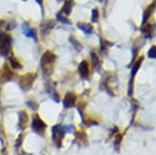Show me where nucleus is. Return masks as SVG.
I'll list each match as a JSON object with an SVG mask.
<instances>
[{"label":"nucleus","mask_w":156,"mask_h":155,"mask_svg":"<svg viewBox=\"0 0 156 155\" xmlns=\"http://www.w3.org/2000/svg\"><path fill=\"white\" fill-rule=\"evenodd\" d=\"M32 128L36 133L43 134L44 131L46 130V124L38 115H35L33 118V122H32Z\"/></svg>","instance_id":"f257e3e1"},{"label":"nucleus","mask_w":156,"mask_h":155,"mask_svg":"<svg viewBox=\"0 0 156 155\" xmlns=\"http://www.w3.org/2000/svg\"><path fill=\"white\" fill-rule=\"evenodd\" d=\"M63 134H65V128L60 126H55L52 128V139L57 144V146H60L61 140H62Z\"/></svg>","instance_id":"f03ea898"},{"label":"nucleus","mask_w":156,"mask_h":155,"mask_svg":"<svg viewBox=\"0 0 156 155\" xmlns=\"http://www.w3.org/2000/svg\"><path fill=\"white\" fill-rule=\"evenodd\" d=\"M36 75L35 74H28L26 76H23L20 81V85L23 90H27L29 88H31L32 84L35 81Z\"/></svg>","instance_id":"7ed1b4c3"},{"label":"nucleus","mask_w":156,"mask_h":155,"mask_svg":"<svg viewBox=\"0 0 156 155\" xmlns=\"http://www.w3.org/2000/svg\"><path fill=\"white\" fill-rule=\"evenodd\" d=\"M56 59V56H55L54 53L50 52V51H46V52L43 54V56H42V59H41V63L42 65H50V64H52L53 62H54V60Z\"/></svg>","instance_id":"20e7f679"},{"label":"nucleus","mask_w":156,"mask_h":155,"mask_svg":"<svg viewBox=\"0 0 156 155\" xmlns=\"http://www.w3.org/2000/svg\"><path fill=\"white\" fill-rule=\"evenodd\" d=\"M76 101L77 96L74 93H67L65 99H63V105H65V108H69V107H72L76 104Z\"/></svg>","instance_id":"39448f33"},{"label":"nucleus","mask_w":156,"mask_h":155,"mask_svg":"<svg viewBox=\"0 0 156 155\" xmlns=\"http://www.w3.org/2000/svg\"><path fill=\"white\" fill-rule=\"evenodd\" d=\"M79 74L83 79H86L89 76V65L86 60H83L79 65Z\"/></svg>","instance_id":"423d86ee"},{"label":"nucleus","mask_w":156,"mask_h":155,"mask_svg":"<svg viewBox=\"0 0 156 155\" xmlns=\"http://www.w3.org/2000/svg\"><path fill=\"white\" fill-rule=\"evenodd\" d=\"M155 6H156V0H154V1H153V3H151L150 5L146 8V10L144 11V14H143V21H142L143 25H145V23H146V21H148V18L151 16L153 10L155 9Z\"/></svg>","instance_id":"0eeeda50"},{"label":"nucleus","mask_w":156,"mask_h":155,"mask_svg":"<svg viewBox=\"0 0 156 155\" xmlns=\"http://www.w3.org/2000/svg\"><path fill=\"white\" fill-rule=\"evenodd\" d=\"M72 0H67L63 4V7L61 9L60 14H65V16H69L70 12H72Z\"/></svg>","instance_id":"6e6552de"},{"label":"nucleus","mask_w":156,"mask_h":155,"mask_svg":"<svg viewBox=\"0 0 156 155\" xmlns=\"http://www.w3.org/2000/svg\"><path fill=\"white\" fill-rule=\"evenodd\" d=\"M77 26H78L79 29H81L83 32H85L86 34H91L92 31H93V28H92L91 25H87V23H79Z\"/></svg>","instance_id":"1a4fd4ad"},{"label":"nucleus","mask_w":156,"mask_h":155,"mask_svg":"<svg viewBox=\"0 0 156 155\" xmlns=\"http://www.w3.org/2000/svg\"><path fill=\"white\" fill-rule=\"evenodd\" d=\"M28 122H29V119H28V114L25 111H22V112L20 113V126L22 127V128H26V126L28 124Z\"/></svg>","instance_id":"9d476101"},{"label":"nucleus","mask_w":156,"mask_h":155,"mask_svg":"<svg viewBox=\"0 0 156 155\" xmlns=\"http://www.w3.org/2000/svg\"><path fill=\"white\" fill-rule=\"evenodd\" d=\"M142 61H143V57H140L138 60H137V61H135V64H134V66H133V70H132V79H133V80H134L135 75H136L137 72H138L139 68L141 66V63H142Z\"/></svg>","instance_id":"9b49d317"},{"label":"nucleus","mask_w":156,"mask_h":155,"mask_svg":"<svg viewBox=\"0 0 156 155\" xmlns=\"http://www.w3.org/2000/svg\"><path fill=\"white\" fill-rule=\"evenodd\" d=\"M142 32L144 34V36L146 38H151L152 37V27L151 25H147L144 27V29L142 28Z\"/></svg>","instance_id":"f8f14e48"},{"label":"nucleus","mask_w":156,"mask_h":155,"mask_svg":"<svg viewBox=\"0 0 156 155\" xmlns=\"http://www.w3.org/2000/svg\"><path fill=\"white\" fill-rule=\"evenodd\" d=\"M53 27H54V23L53 21H48V23H45V27L42 29V35H46L48 32L51 31V29H53Z\"/></svg>","instance_id":"ddd939ff"},{"label":"nucleus","mask_w":156,"mask_h":155,"mask_svg":"<svg viewBox=\"0 0 156 155\" xmlns=\"http://www.w3.org/2000/svg\"><path fill=\"white\" fill-rule=\"evenodd\" d=\"M9 61H10V64H11L12 68H16V70H20V68H22V64H21L16 58L10 57Z\"/></svg>","instance_id":"4468645a"},{"label":"nucleus","mask_w":156,"mask_h":155,"mask_svg":"<svg viewBox=\"0 0 156 155\" xmlns=\"http://www.w3.org/2000/svg\"><path fill=\"white\" fill-rule=\"evenodd\" d=\"M25 34L28 36V37H31L33 39H36V31L34 29H32V28H29V29H27V31H25Z\"/></svg>","instance_id":"2eb2a0df"},{"label":"nucleus","mask_w":156,"mask_h":155,"mask_svg":"<svg viewBox=\"0 0 156 155\" xmlns=\"http://www.w3.org/2000/svg\"><path fill=\"white\" fill-rule=\"evenodd\" d=\"M91 58H92V63H93V65L96 68V66L99 64V58H98V56L96 55V53L93 52V51L91 52Z\"/></svg>","instance_id":"dca6fc26"},{"label":"nucleus","mask_w":156,"mask_h":155,"mask_svg":"<svg viewBox=\"0 0 156 155\" xmlns=\"http://www.w3.org/2000/svg\"><path fill=\"white\" fill-rule=\"evenodd\" d=\"M98 18H99V12H98L97 8H95V9H93V11H92L91 19H92V21H93V23H97Z\"/></svg>","instance_id":"f3484780"},{"label":"nucleus","mask_w":156,"mask_h":155,"mask_svg":"<svg viewBox=\"0 0 156 155\" xmlns=\"http://www.w3.org/2000/svg\"><path fill=\"white\" fill-rule=\"evenodd\" d=\"M148 56L150 58H155L156 59V46H153L149 49L148 51Z\"/></svg>","instance_id":"a211bd4d"},{"label":"nucleus","mask_w":156,"mask_h":155,"mask_svg":"<svg viewBox=\"0 0 156 155\" xmlns=\"http://www.w3.org/2000/svg\"><path fill=\"white\" fill-rule=\"evenodd\" d=\"M110 46L109 42H106V41H101V51L102 52H106L107 51V48Z\"/></svg>","instance_id":"6ab92c4d"},{"label":"nucleus","mask_w":156,"mask_h":155,"mask_svg":"<svg viewBox=\"0 0 156 155\" xmlns=\"http://www.w3.org/2000/svg\"><path fill=\"white\" fill-rule=\"evenodd\" d=\"M69 41L72 43V44H74V46L76 47L77 49H79V50H81V49H82V46H81V45H80V43H79V42H77V41L74 40V38L70 37V38H69Z\"/></svg>","instance_id":"aec40b11"},{"label":"nucleus","mask_w":156,"mask_h":155,"mask_svg":"<svg viewBox=\"0 0 156 155\" xmlns=\"http://www.w3.org/2000/svg\"><path fill=\"white\" fill-rule=\"evenodd\" d=\"M57 19L58 21H62V23H69V21L67 18H65V16H62V14L59 12L58 14H57Z\"/></svg>","instance_id":"412c9836"},{"label":"nucleus","mask_w":156,"mask_h":155,"mask_svg":"<svg viewBox=\"0 0 156 155\" xmlns=\"http://www.w3.org/2000/svg\"><path fill=\"white\" fill-rule=\"evenodd\" d=\"M27 104H28V106L31 107V108L33 109V110H36V109L38 108V105L36 104V103H34L33 101H28Z\"/></svg>","instance_id":"4be33fe9"},{"label":"nucleus","mask_w":156,"mask_h":155,"mask_svg":"<svg viewBox=\"0 0 156 155\" xmlns=\"http://www.w3.org/2000/svg\"><path fill=\"white\" fill-rule=\"evenodd\" d=\"M36 1H37L38 3H39V5H40V6L43 5V0H36Z\"/></svg>","instance_id":"5701e85b"}]
</instances>
